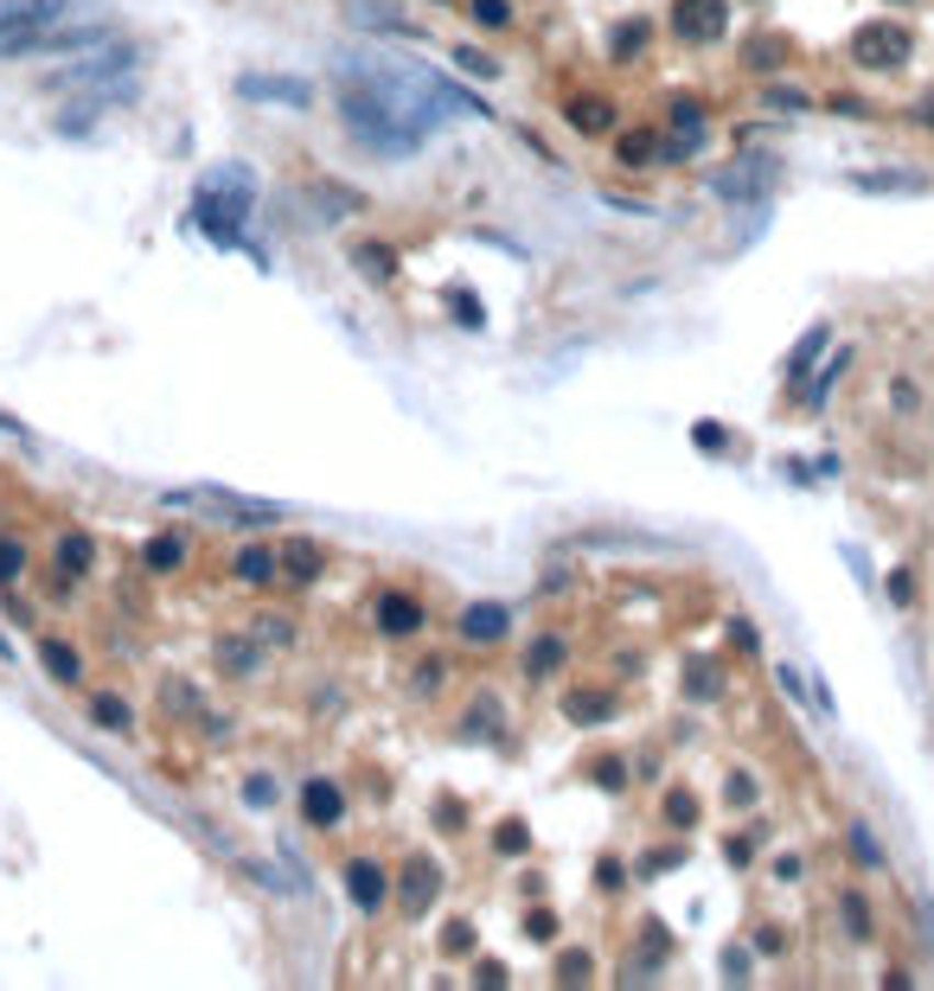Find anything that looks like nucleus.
<instances>
[{
    "instance_id": "obj_28",
    "label": "nucleus",
    "mask_w": 934,
    "mask_h": 991,
    "mask_svg": "<svg viewBox=\"0 0 934 991\" xmlns=\"http://www.w3.org/2000/svg\"><path fill=\"white\" fill-rule=\"evenodd\" d=\"M142 563H148V570H180V563H187V544H180V538H148Z\"/></svg>"
},
{
    "instance_id": "obj_25",
    "label": "nucleus",
    "mask_w": 934,
    "mask_h": 991,
    "mask_svg": "<svg viewBox=\"0 0 934 991\" xmlns=\"http://www.w3.org/2000/svg\"><path fill=\"white\" fill-rule=\"evenodd\" d=\"M230 576H237V583H269V576H275V556L269 551H237L230 556Z\"/></svg>"
},
{
    "instance_id": "obj_33",
    "label": "nucleus",
    "mask_w": 934,
    "mask_h": 991,
    "mask_svg": "<svg viewBox=\"0 0 934 991\" xmlns=\"http://www.w3.org/2000/svg\"><path fill=\"white\" fill-rule=\"evenodd\" d=\"M449 307L461 314V327H481V320H486V314H481V301H474L468 289H461V294H449Z\"/></svg>"
},
{
    "instance_id": "obj_14",
    "label": "nucleus",
    "mask_w": 934,
    "mask_h": 991,
    "mask_svg": "<svg viewBox=\"0 0 934 991\" xmlns=\"http://www.w3.org/2000/svg\"><path fill=\"white\" fill-rule=\"evenodd\" d=\"M852 185H858V192H902V199H922V192H934V180H929V173H902V167L852 173Z\"/></svg>"
},
{
    "instance_id": "obj_12",
    "label": "nucleus",
    "mask_w": 934,
    "mask_h": 991,
    "mask_svg": "<svg viewBox=\"0 0 934 991\" xmlns=\"http://www.w3.org/2000/svg\"><path fill=\"white\" fill-rule=\"evenodd\" d=\"M212 665H218L225 678H250V672L262 665V646L250 640V633H225V640L212 646Z\"/></svg>"
},
{
    "instance_id": "obj_5",
    "label": "nucleus",
    "mask_w": 934,
    "mask_h": 991,
    "mask_svg": "<svg viewBox=\"0 0 934 991\" xmlns=\"http://www.w3.org/2000/svg\"><path fill=\"white\" fill-rule=\"evenodd\" d=\"M781 180V160L775 154H743V160H730L723 173H710V192L723 199V205H762L768 192Z\"/></svg>"
},
{
    "instance_id": "obj_45",
    "label": "nucleus",
    "mask_w": 934,
    "mask_h": 991,
    "mask_svg": "<svg viewBox=\"0 0 934 991\" xmlns=\"http://www.w3.org/2000/svg\"><path fill=\"white\" fill-rule=\"evenodd\" d=\"M0 429H13V436H26V429H20V423H13V416H7V409H0Z\"/></svg>"
},
{
    "instance_id": "obj_8",
    "label": "nucleus",
    "mask_w": 934,
    "mask_h": 991,
    "mask_svg": "<svg viewBox=\"0 0 934 991\" xmlns=\"http://www.w3.org/2000/svg\"><path fill=\"white\" fill-rule=\"evenodd\" d=\"M237 97H244V103L307 110V103H314V83H307V77H275V71H244V77H237Z\"/></svg>"
},
{
    "instance_id": "obj_27",
    "label": "nucleus",
    "mask_w": 934,
    "mask_h": 991,
    "mask_svg": "<svg viewBox=\"0 0 934 991\" xmlns=\"http://www.w3.org/2000/svg\"><path fill=\"white\" fill-rule=\"evenodd\" d=\"M551 665H563V640H558V633H544V640H531V653H525V672H531V678H544Z\"/></svg>"
},
{
    "instance_id": "obj_36",
    "label": "nucleus",
    "mask_w": 934,
    "mask_h": 991,
    "mask_svg": "<svg viewBox=\"0 0 934 991\" xmlns=\"http://www.w3.org/2000/svg\"><path fill=\"white\" fill-rule=\"evenodd\" d=\"M359 262H365L372 275H391V250H384V244H365V250H359Z\"/></svg>"
},
{
    "instance_id": "obj_7",
    "label": "nucleus",
    "mask_w": 934,
    "mask_h": 991,
    "mask_svg": "<svg viewBox=\"0 0 934 991\" xmlns=\"http://www.w3.org/2000/svg\"><path fill=\"white\" fill-rule=\"evenodd\" d=\"M909 52H915V45H909V33H902V26H890V20H870V26H858V33H852V58H858L864 71H897Z\"/></svg>"
},
{
    "instance_id": "obj_18",
    "label": "nucleus",
    "mask_w": 934,
    "mask_h": 991,
    "mask_svg": "<svg viewBox=\"0 0 934 991\" xmlns=\"http://www.w3.org/2000/svg\"><path fill=\"white\" fill-rule=\"evenodd\" d=\"M378 627H384V633H416V627H423V601H416V595H397V588L378 595Z\"/></svg>"
},
{
    "instance_id": "obj_20",
    "label": "nucleus",
    "mask_w": 934,
    "mask_h": 991,
    "mask_svg": "<svg viewBox=\"0 0 934 991\" xmlns=\"http://www.w3.org/2000/svg\"><path fill=\"white\" fill-rule=\"evenodd\" d=\"M666 122H673V154H691V147L705 142V110L698 103H673Z\"/></svg>"
},
{
    "instance_id": "obj_24",
    "label": "nucleus",
    "mask_w": 934,
    "mask_h": 991,
    "mask_svg": "<svg viewBox=\"0 0 934 991\" xmlns=\"http://www.w3.org/2000/svg\"><path fill=\"white\" fill-rule=\"evenodd\" d=\"M38 660L52 665V678H58V685H77V678H83V660H77L65 640H38Z\"/></svg>"
},
{
    "instance_id": "obj_38",
    "label": "nucleus",
    "mask_w": 934,
    "mask_h": 991,
    "mask_svg": "<svg viewBox=\"0 0 934 991\" xmlns=\"http://www.w3.org/2000/svg\"><path fill=\"white\" fill-rule=\"evenodd\" d=\"M589 979V954H563V986H583Z\"/></svg>"
},
{
    "instance_id": "obj_1",
    "label": "nucleus",
    "mask_w": 934,
    "mask_h": 991,
    "mask_svg": "<svg viewBox=\"0 0 934 991\" xmlns=\"http://www.w3.org/2000/svg\"><path fill=\"white\" fill-rule=\"evenodd\" d=\"M346 90H339V122L359 147H372L384 160L397 154H416V147L436 135V122L449 115L442 103V77L436 71H352L346 65Z\"/></svg>"
},
{
    "instance_id": "obj_2",
    "label": "nucleus",
    "mask_w": 934,
    "mask_h": 991,
    "mask_svg": "<svg viewBox=\"0 0 934 991\" xmlns=\"http://www.w3.org/2000/svg\"><path fill=\"white\" fill-rule=\"evenodd\" d=\"M250 205H257V180L244 167H212L192 185V230H205L212 244H244Z\"/></svg>"
},
{
    "instance_id": "obj_41",
    "label": "nucleus",
    "mask_w": 934,
    "mask_h": 991,
    "mask_svg": "<svg viewBox=\"0 0 934 991\" xmlns=\"http://www.w3.org/2000/svg\"><path fill=\"white\" fill-rule=\"evenodd\" d=\"M705 691H717V672H710V665H691V698H705Z\"/></svg>"
},
{
    "instance_id": "obj_22",
    "label": "nucleus",
    "mask_w": 934,
    "mask_h": 991,
    "mask_svg": "<svg viewBox=\"0 0 934 991\" xmlns=\"http://www.w3.org/2000/svg\"><path fill=\"white\" fill-rule=\"evenodd\" d=\"M90 563H97V544H90L83 531H65V538H58V570H65V576H90Z\"/></svg>"
},
{
    "instance_id": "obj_37",
    "label": "nucleus",
    "mask_w": 934,
    "mask_h": 991,
    "mask_svg": "<svg viewBox=\"0 0 934 991\" xmlns=\"http://www.w3.org/2000/svg\"><path fill=\"white\" fill-rule=\"evenodd\" d=\"M666 812H673V825H691V819H698V800H691V793H673Z\"/></svg>"
},
{
    "instance_id": "obj_23",
    "label": "nucleus",
    "mask_w": 934,
    "mask_h": 991,
    "mask_svg": "<svg viewBox=\"0 0 934 991\" xmlns=\"http://www.w3.org/2000/svg\"><path fill=\"white\" fill-rule=\"evenodd\" d=\"M825 339H832V333H825V327H807V333H800V346L787 352V378H794V384H800V378L813 371V359H820V352H825Z\"/></svg>"
},
{
    "instance_id": "obj_34",
    "label": "nucleus",
    "mask_w": 934,
    "mask_h": 991,
    "mask_svg": "<svg viewBox=\"0 0 934 991\" xmlns=\"http://www.w3.org/2000/svg\"><path fill=\"white\" fill-rule=\"evenodd\" d=\"M474 20H481V26H506L513 7H506V0H474Z\"/></svg>"
},
{
    "instance_id": "obj_40",
    "label": "nucleus",
    "mask_w": 934,
    "mask_h": 991,
    "mask_svg": "<svg viewBox=\"0 0 934 991\" xmlns=\"http://www.w3.org/2000/svg\"><path fill=\"white\" fill-rule=\"evenodd\" d=\"M167 703H173V710H192V703H199V698H192V685H180V678H167Z\"/></svg>"
},
{
    "instance_id": "obj_9",
    "label": "nucleus",
    "mask_w": 934,
    "mask_h": 991,
    "mask_svg": "<svg viewBox=\"0 0 934 991\" xmlns=\"http://www.w3.org/2000/svg\"><path fill=\"white\" fill-rule=\"evenodd\" d=\"M723 26H730V7H723V0H678L673 7V33L685 38V45H717Z\"/></svg>"
},
{
    "instance_id": "obj_16",
    "label": "nucleus",
    "mask_w": 934,
    "mask_h": 991,
    "mask_svg": "<svg viewBox=\"0 0 934 991\" xmlns=\"http://www.w3.org/2000/svg\"><path fill=\"white\" fill-rule=\"evenodd\" d=\"M301 812H307V825H339L346 819V793L334 780H307L301 787Z\"/></svg>"
},
{
    "instance_id": "obj_46",
    "label": "nucleus",
    "mask_w": 934,
    "mask_h": 991,
    "mask_svg": "<svg viewBox=\"0 0 934 991\" xmlns=\"http://www.w3.org/2000/svg\"><path fill=\"white\" fill-rule=\"evenodd\" d=\"M897 7H902V0H897Z\"/></svg>"
},
{
    "instance_id": "obj_31",
    "label": "nucleus",
    "mask_w": 934,
    "mask_h": 991,
    "mask_svg": "<svg viewBox=\"0 0 934 991\" xmlns=\"http://www.w3.org/2000/svg\"><path fill=\"white\" fill-rule=\"evenodd\" d=\"M570 122H576L583 135H601V128H608V115H601V103H589V97H583V103H570Z\"/></svg>"
},
{
    "instance_id": "obj_19",
    "label": "nucleus",
    "mask_w": 934,
    "mask_h": 991,
    "mask_svg": "<svg viewBox=\"0 0 934 991\" xmlns=\"http://www.w3.org/2000/svg\"><path fill=\"white\" fill-rule=\"evenodd\" d=\"M90 723H97V730H110V735H128V730H135V710L115 698V691H97V698H90Z\"/></svg>"
},
{
    "instance_id": "obj_39",
    "label": "nucleus",
    "mask_w": 934,
    "mask_h": 991,
    "mask_svg": "<svg viewBox=\"0 0 934 991\" xmlns=\"http://www.w3.org/2000/svg\"><path fill=\"white\" fill-rule=\"evenodd\" d=\"M449 954H474V927H468V921L449 927Z\"/></svg>"
},
{
    "instance_id": "obj_26",
    "label": "nucleus",
    "mask_w": 934,
    "mask_h": 991,
    "mask_svg": "<svg viewBox=\"0 0 934 991\" xmlns=\"http://www.w3.org/2000/svg\"><path fill=\"white\" fill-rule=\"evenodd\" d=\"M839 915H845V934H852V941H870V902H864L858 889L839 896Z\"/></svg>"
},
{
    "instance_id": "obj_10",
    "label": "nucleus",
    "mask_w": 934,
    "mask_h": 991,
    "mask_svg": "<svg viewBox=\"0 0 934 991\" xmlns=\"http://www.w3.org/2000/svg\"><path fill=\"white\" fill-rule=\"evenodd\" d=\"M346 20H352V26H365V33L416 38V20H410V13H397V7H384V0H352V7H346Z\"/></svg>"
},
{
    "instance_id": "obj_43",
    "label": "nucleus",
    "mask_w": 934,
    "mask_h": 991,
    "mask_svg": "<svg viewBox=\"0 0 934 991\" xmlns=\"http://www.w3.org/2000/svg\"><path fill=\"white\" fill-rule=\"evenodd\" d=\"M768 103H775V110H807V97H800V90H775Z\"/></svg>"
},
{
    "instance_id": "obj_29",
    "label": "nucleus",
    "mask_w": 934,
    "mask_h": 991,
    "mask_svg": "<svg viewBox=\"0 0 934 991\" xmlns=\"http://www.w3.org/2000/svg\"><path fill=\"white\" fill-rule=\"evenodd\" d=\"M454 65L468 77H499V58H486L481 45H454Z\"/></svg>"
},
{
    "instance_id": "obj_4",
    "label": "nucleus",
    "mask_w": 934,
    "mask_h": 991,
    "mask_svg": "<svg viewBox=\"0 0 934 991\" xmlns=\"http://www.w3.org/2000/svg\"><path fill=\"white\" fill-rule=\"evenodd\" d=\"M142 65L135 45H90L83 58L52 71V90H90V97H128V77Z\"/></svg>"
},
{
    "instance_id": "obj_30",
    "label": "nucleus",
    "mask_w": 934,
    "mask_h": 991,
    "mask_svg": "<svg viewBox=\"0 0 934 991\" xmlns=\"http://www.w3.org/2000/svg\"><path fill=\"white\" fill-rule=\"evenodd\" d=\"M20 570H26V544H20V538H0V588L20 583Z\"/></svg>"
},
{
    "instance_id": "obj_42",
    "label": "nucleus",
    "mask_w": 934,
    "mask_h": 991,
    "mask_svg": "<svg viewBox=\"0 0 934 991\" xmlns=\"http://www.w3.org/2000/svg\"><path fill=\"white\" fill-rule=\"evenodd\" d=\"M691 441H698V448H723V429H710V423H698V429H691Z\"/></svg>"
},
{
    "instance_id": "obj_35",
    "label": "nucleus",
    "mask_w": 934,
    "mask_h": 991,
    "mask_svg": "<svg viewBox=\"0 0 934 991\" xmlns=\"http://www.w3.org/2000/svg\"><path fill=\"white\" fill-rule=\"evenodd\" d=\"M852 851H858L864 864H884V851H877V838H870L864 825H852Z\"/></svg>"
},
{
    "instance_id": "obj_32",
    "label": "nucleus",
    "mask_w": 934,
    "mask_h": 991,
    "mask_svg": "<svg viewBox=\"0 0 934 991\" xmlns=\"http://www.w3.org/2000/svg\"><path fill=\"white\" fill-rule=\"evenodd\" d=\"M282 563H289V576H301V583H307V576L320 570V551H314V544H295V551L282 556Z\"/></svg>"
},
{
    "instance_id": "obj_13",
    "label": "nucleus",
    "mask_w": 934,
    "mask_h": 991,
    "mask_svg": "<svg viewBox=\"0 0 934 991\" xmlns=\"http://www.w3.org/2000/svg\"><path fill=\"white\" fill-rule=\"evenodd\" d=\"M506 627H513V615H506L499 601H474V608L461 615V640H474V646H493V640H506Z\"/></svg>"
},
{
    "instance_id": "obj_15",
    "label": "nucleus",
    "mask_w": 934,
    "mask_h": 991,
    "mask_svg": "<svg viewBox=\"0 0 934 991\" xmlns=\"http://www.w3.org/2000/svg\"><path fill=\"white\" fill-rule=\"evenodd\" d=\"M615 154H621V167H660V160H678L673 142H666V135H653V128L621 135V142H615Z\"/></svg>"
},
{
    "instance_id": "obj_3",
    "label": "nucleus",
    "mask_w": 934,
    "mask_h": 991,
    "mask_svg": "<svg viewBox=\"0 0 934 991\" xmlns=\"http://www.w3.org/2000/svg\"><path fill=\"white\" fill-rule=\"evenodd\" d=\"M83 0H0V58L45 52V33H58Z\"/></svg>"
},
{
    "instance_id": "obj_17",
    "label": "nucleus",
    "mask_w": 934,
    "mask_h": 991,
    "mask_svg": "<svg viewBox=\"0 0 934 991\" xmlns=\"http://www.w3.org/2000/svg\"><path fill=\"white\" fill-rule=\"evenodd\" d=\"M346 896H352L365 915L384 909V870H378L372 857H352V864H346Z\"/></svg>"
},
{
    "instance_id": "obj_21",
    "label": "nucleus",
    "mask_w": 934,
    "mask_h": 991,
    "mask_svg": "<svg viewBox=\"0 0 934 991\" xmlns=\"http://www.w3.org/2000/svg\"><path fill=\"white\" fill-rule=\"evenodd\" d=\"M563 710H570V723H583V730H596V723H608V691H570L563 698Z\"/></svg>"
},
{
    "instance_id": "obj_11",
    "label": "nucleus",
    "mask_w": 934,
    "mask_h": 991,
    "mask_svg": "<svg viewBox=\"0 0 934 991\" xmlns=\"http://www.w3.org/2000/svg\"><path fill=\"white\" fill-rule=\"evenodd\" d=\"M436 889H442L436 864H429V857H410V864H404V882H397V896H404V915H423V909L436 902Z\"/></svg>"
},
{
    "instance_id": "obj_44",
    "label": "nucleus",
    "mask_w": 934,
    "mask_h": 991,
    "mask_svg": "<svg viewBox=\"0 0 934 991\" xmlns=\"http://www.w3.org/2000/svg\"><path fill=\"white\" fill-rule=\"evenodd\" d=\"M915 122H922V128H934V97L922 103V110H915Z\"/></svg>"
},
{
    "instance_id": "obj_6",
    "label": "nucleus",
    "mask_w": 934,
    "mask_h": 991,
    "mask_svg": "<svg viewBox=\"0 0 934 991\" xmlns=\"http://www.w3.org/2000/svg\"><path fill=\"white\" fill-rule=\"evenodd\" d=\"M173 506H199V513H218L225 525H269V518H282V506H269V499H237L225 486H180V493H167Z\"/></svg>"
}]
</instances>
